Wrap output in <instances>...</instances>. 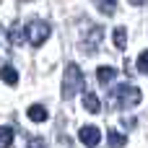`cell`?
Listing matches in <instances>:
<instances>
[{
	"label": "cell",
	"mask_w": 148,
	"mask_h": 148,
	"mask_svg": "<svg viewBox=\"0 0 148 148\" xmlns=\"http://www.w3.org/2000/svg\"><path fill=\"white\" fill-rule=\"evenodd\" d=\"M140 101V88L138 86H130V83H122L112 91V104L117 109H130Z\"/></svg>",
	"instance_id": "obj_1"
},
{
	"label": "cell",
	"mask_w": 148,
	"mask_h": 148,
	"mask_svg": "<svg viewBox=\"0 0 148 148\" xmlns=\"http://www.w3.org/2000/svg\"><path fill=\"white\" fill-rule=\"evenodd\" d=\"M78 91H83V73L78 65H68L65 75H62V99H73Z\"/></svg>",
	"instance_id": "obj_2"
},
{
	"label": "cell",
	"mask_w": 148,
	"mask_h": 148,
	"mask_svg": "<svg viewBox=\"0 0 148 148\" xmlns=\"http://www.w3.org/2000/svg\"><path fill=\"white\" fill-rule=\"evenodd\" d=\"M52 34V26L47 21H29L26 23V42L31 47H42Z\"/></svg>",
	"instance_id": "obj_3"
},
{
	"label": "cell",
	"mask_w": 148,
	"mask_h": 148,
	"mask_svg": "<svg viewBox=\"0 0 148 148\" xmlns=\"http://www.w3.org/2000/svg\"><path fill=\"white\" fill-rule=\"evenodd\" d=\"M78 138H81V143H83V146L94 148V146H99V140H101V130H99V127H94V125H86V127H81Z\"/></svg>",
	"instance_id": "obj_4"
},
{
	"label": "cell",
	"mask_w": 148,
	"mask_h": 148,
	"mask_svg": "<svg viewBox=\"0 0 148 148\" xmlns=\"http://www.w3.org/2000/svg\"><path fill=\"white\" fill-rule=\"evenodd\" d=\"M114 73H117V70H114L112 65H101V68L96 70V78H99V83H104V86H107V83H112V81H114Z\"/></svg>",
	"instance_id": "obj_5"
},
{
	"label": "cell",
	"mask_w": 148,
	"mask_h": 148,
	"mask_svg": "<svg viewBox=\"0 0 148 148\" xmlns=\"http://www.w3.org/2000/svg\"><path fill=\"white\" fill-rule=\"evenodd\" d=\"M26 114H29V120H31V122H44V120H47V109H44L42 104H31Z\"/></svg>",
	"instance_id": "obj_6"
},
{
	"label": "cell",
	"mask_w": 148,
	"mask_h": 148,
	"mask_svg": "<svg viewBox=\"0 0 148 148\" xmlns=\"http://www.w3.org/2000/svg\"><path fill=\"white\" fill-rule=\"evenodd\" d=\"M0 75H3V81H5L8 86H16V83H18V73H16L13 65H3V68H0Z\"/></svg>",
	"instance_id": "obj_7"
},
{
	"label": "cell",
	"mask_w": 148,
	"mask_h": 148,
	"mask_svg": "<svg viewBox=\"0 0 148 148\" xmlns=\"http://www.w3.org/2000/svg\"><path fill=\"white\" fill-rule=\"evenodd\" d=\"M112 39H114V47L117 49H125L127 47V31H125V26H117L114 34H112Z\"/></svg>",
	"instance_id": "obj_8"
},
{
	"label": "cell",
	"mask_w": 148,
	"mask_h": 148,
	"mask_svg": "<svg viewBox=\"0 0 148 148\" xmlns=\"http://www.w3.org/2000/svg\"><path fill=\"white\" fill-rule=\"evenodd\" d=\"M83 107H86L91 114H96V112L101 109V101H99V96H96V94H86V96H83Z\"/></svg>",
	"instance_id": "obj_9"
},
{
	"label": "cell",
	"mask_w": 148,
	"mask_h": 148,
	"mask_svg": "<svg viewBox=\"0 0 148 148\" xmlns=\"http://www.w3.org/2000/svg\"><path fill=\"white\" fill-rule=\"evenodd\" d=\"M96 5H99V10L104 16H112L117 10V0H96Z\"/></svg>",
	"instance_id": "obj_10"
},
{
	"label": "cell",
	"mask_w": 148,
	"mask_h": 148,
	"mask_svg": "<svg viewBox=\"0 0 148 148\" xmlns=\"http://www.w3.org/2000/svg\"><path fill=\"white\" fill-rule=\"evenodd\" d=\"M10 146H13V130L0 127V148H10Z\"/></svg>",
	"instance_id": "obj_11"
},
{
	"label": "cell",
	"mask_w": 148,
	"mask_h": 148,
	"mask_svg": "<svg viewBox=\"0 0 148 148\" xmlns=\"http://www.w3.org/2000/svg\"><path fill=\"white\" fill-rule=\"evenodd\" d=\"M125 143H127V140H125L122 133H117V130L109 133V148H125Z\"/></svg>",
	"instance_id": "obj_12"
},
{
	"label": "cell",
	"mask_w": 148,
	"mask_h": 148,
	"mask_svg": "<svg viewBox=\"0 0 148 148\" xmlns=\"http://www.w3.org/2000/svg\"><path fill=\"white\" fill-rule=\"evenodd\" d=\"M99 39H101V26H94V31L88 34V44H86V52H88V47L94 44V52H96V47H99Z\"/></svg>",
	"instance_id": "obj_13"
},
{
	"label": "cell",
	"mask_w": 148,
	"mask_h": 148,
	"mask_svg": "<svg viewBox=\"0 0 148 148\" xmlns=\"http://www.w3.org/2000/svg\"><path fill=\"white\" fill-rule=\"evenodd\" d=\"M10 42H13V44H23V34H21V26H18V23L10 26Z\"/></svg>",
	"instance_id": "obj_14"
},
{
	"label": "cell",
	"mask_w": 148,
	"mask_h": 148,
	"mask_svg": "<svg viewBox=\"0 0 148 148\" xmlns=\"http://www.w3.org/2000/svg\"><path fill=\"white\" fill-rule=\"evenodd\" d=\"M138 70L140 73H148V49L140 52V57H138Z\"/></svg>",
	"instance_id": "obj_15"
},
{
	"label": "cell",
	"mask_w": 148,
	"mask_h": 148,
	"mask_svg": "<svg viewBox=\"0 0 148 148\" xmlns=\"http://www.w3.org/2000/svg\"><path fill=\"white\" fill-rule=\"evenodd\" d=\"M26 148H47V143H44L42 138H34V140H31V143H29Z\"/></svg>",
	"instance_id": "obj_16"
},
{
	"label": "cell",
	"mask_w": 148,
	"mask_h": 148,
	"mask_svg": "<svg viewBox=\"0 0 148 148\" xmlns=\"http://www.w3.org/2000/svg\"><path fill=\"white\" fill-rule=\"evenodd\" d=\"M130 3H133V5H143L146 0H130Z\"/></svg>",
	"instance_id": "obj_17"
}]
</instances>
